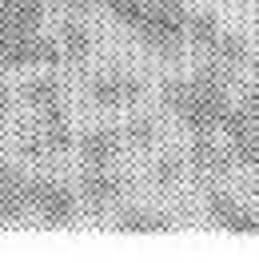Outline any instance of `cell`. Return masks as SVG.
<instances>
[{
	"label": "cell",
	"mask_w": 259,
	"mask_h": 263,
	"mask_svg": "<svg viewBox=\"0 0 259 263\" xmlns=\"http://www.w3.org/2000/svg\"><path fill=\"white\" fill-rule=\"evenodd\" d=\"M231 88H235V72L199 60L192 76L163 84L160 100L188 136H224V124L235 108Z\"/></svg>",
	"instance_id": "obj_1"
},
{
	"label": "cell",
	"mask_w": 259,
	"mask_h": 263,
	"mask_svg": "<svg viewBox=\"0 0 259 263\" xmlns=\"http://www.w3.org/2000/svg\"><path fill=\"white\" fill-rule=\"evenodd\" d=\"M188 24H192V12L183 8V0H156L132 32L156 56H179L188 44Z\"/></svg>",
	"instance_id": "obj_2"
},
{
	"label": "cell",
	"mask_w": 259,
	"mask_h": 263,
	"mask_svg": "<svg viewBox=\"0 0 259 263\" xmlns=\"http://www.w3.org/2000/svg\"><path fill=\"white\" fill-rule=\"evenodd\" d=\"M224 144L235 167H259V80L247 84L224 124Z\"/></svg>",
	"instance_id": "obj_3"
},
{
	"label": "cell",
	"mask_w": 259,
	"mask_h": 263,
	"mask_svg": "<svg viewBox=\"0 0 259 263\" xmlns=\"http://www.w3.org/2000/svg\"><path fill=\"white\" fill-rule=\"evenodd\" d=\"M28 215L44 228H68L80 215V192L56 176H28Z\"/></svg>",
	"instance_id": "obj_4"
},
{
	"label": "cell",
	"mask_w": 259,
	"mask_h": 263,
	"mask_svg": "<svg viewBox=\"0 0 259 263\" xmlns=\"http://www.w3.org/2000/svg\"><path fill=\"white\" fill-rule=\"evenodd\" d=\"M52 64H60V44H56V36H44V28L0 36V68L40 72V68H52Z\"/></svg>",
	"instance_id": "obj_5"
},
{
	"label": "cell",
	"mask_w": 259,
	"mask_h": 263,
	"mask_svg": "<svg viewBox=\"0 0 259 263\" xmlns=\"http://www.w3.org/2000/svg\"><path fill=\"white\" fill-rule=\"evenodd\" d=\"M144 100V80L128 68H104L88 80V104L100 112H132Z\"/></svg>",
	"instance_id": "obj_6"
},
{
	"label": "cell",
	"mask_w": 259,
	"mask_h": 263,
	"mask_svg": "<svg viewBox=\"0 0 259 263\" xmlns=\"http://www.w3.org/2000/svg\"><path fill=\"white\" fill-rule=\"evenodd\" d=\"M76 192H80V203L88 208V212L104 215V212H112V208H120V203H124V196H128V176H124L116 164L84 167Z\"/></svg>",
	"instance_id": "obj_7"
},
{
	"label": "cell",
	"mask_w": 259,
	"mask_h": 263,
	"mask_svg": "<svg viewBox=\"0 0 259 263\" xmlns=\"http://www.w3.org/2000/svg\"><path fill=\"white\" fill-rule=\"evenodd\" d=\"M20 100H24V108L32 112V120H40V124H72L64 84H60V76H52V72H44V68L24 84Z\"/></svg>",
	"instance_id": "obj_8"
},
{
	"label": "cell",
	"mask_w": 259,
	"mask_h": 263,
	"mask_svg": "<svg viewBox=\"0 0 259 263\" xmlns=\"http://www.w3.org/2000/svg\"><path fill=\"white\" fill-rule=\"evenodd\" d=\"M208 223L231 235H259V208L243 203L231 192H211L208 196Z\"/></svg>",
	"instance_id": "obj_9"
},
{
	"label": "cell",
	"mask_w": 259,
	"mask_h": 263,
	"mask_svg": "<svg viewBox=\"0 0 259 263\" xmlns=\"http://www.w3.org/2000/svg\"><path fill=\"white\" fill-rule=\"evenodd\" d=\"M183 160H188V172L199 176V180H224L235 167V160H231V152H227V144L219 136H192Z\"/></svg>",
	"instance_id": "obj_10"
},
{
	"label": "cell",
	"mask_w": 259,
	"mask_h": 263,
	"mask_svg": "<svg viewBox=\"0 0 259 263\" xmlns=\"http://www.w3.org/2000/svg\"><path fill=\"white\" fill-rule=\"evenodd\" d=\"M124 148H128L124 128H116V124H100V128H88L80 140H76V160H80V167L116 164Z\"/></svg>",
	"instance_id": "obj_11"
},
{
	"label": "cell",
	"mask_w": 259,
	"mask_h": 263,
	"mask_svg": "<svg viewBox=\"0 0 259 263\" xmlns=\"http://www.w3.org/2000/svg\"><path fill=\"white\" fill-rule=\"evenodd\" d=\"M24 215H28V176L0 156V219L16 223Z\"/></svg>",
	"instance_id": "obj_12"
},
{
	"label": "cell",
	"mask_w": 259,
	"mask_h": 263,
	"mask_svg": "<svg viewBox=\"0 0 259 263\" xmlns=\"http://www.w3.org/2000/svg\"><path fill=\"white\" fill-rule=\"evenodd\" d=\"M48 0H0V36L8 32H40Z\"/></svg>",
	"instance_id": "obj_13"
},
{
	"label": "cell",
	"mask_w": 259,
	"mask_h": 263,
	"mask_svg": "<svg viewBox=\"0 0 259 263\" xmlns=\"http://www.w3.org/2000/svg\"><path fill=\"white\" fill-rule=\"evenodd\" d=\"M112 228L116 231H168L172 228V215L168 212H156V208H140V203H120L112 212Z\"/></svg>",
	"instance_id": "obj_14"
},
{
	"label": "cell",
	"mask_w": 259,
	"mask_h": 263,
	"mask_svg": "<svg viewBox=\"0 0 259 263\" xmlns=\"http://www.w3.org/2000/svg\"><path fill=\"white\" fill-rule=\"evenodd\" d=\"M56 44H60V60L68 64H84L88 56H92V28L84 24V20L68 16L60 28H56Z\"/></svg>",
	"instance_id": "obj_15"
},
{
	"label": "cell",
	"mask_w": 259,
	"mask_h": 263,
	"mask_svg": "<svg viewBox=\"0 0 259 263\" xmlns=\"http://www.w3.org/2000/svg\"><path fill=\"white\" fill-rule=\"evenodd\" d=\"M224 36V24L215 12H192V24H188V44L195 52H208L215 40Z\"/></svg>",
	"instance_id": "obj_16"
},
{
	"label": "cell",
	"mask_w": 259,
	"mask_h": 263,
	"mask_svg": "<svg viewBox=\"0 0 259 263\" xmlns=\"http://www.w3.org/2000/svg\"><path fill=\"white\" fill-rule=\"evenodd\" d=\"M124 140H128V148H136V152H152L160 144V124H156L152 116H140V120H132L128 128H124Z\"/></svg>",
	"instance_id": "obj_17"
},
{
	"label": "cell",
	"mask_w": 259,
	"mask_h": 263,
	"mask_svg": "<svg viewBox=\"0 0 259 263\" xmlns=\"http://www.w3.org/2000/svg\"><path fill=\"white\" fill-rule=\"evenodd\" d=\"M152 4H156V0H104L108 16H112L116 24H124V28H136V24H140V16H144Z\"/></svg>",
	"instance_id": "obj_18"
},
{
	"label": "cell",
	"mask_w": 259,
	"mask_h": 263,
	"mask_svg": "<svg viewBox=\"0 0 259 263\" xmlns=\"http://www.w3.org/2000/svg\"><path fill=\"white\" fill-rule=\"evenodd\" d=\"M183 172H188V160H183V156H163L160 164H156V176H152V180L156 183H176Z\"/></svg>",
	"instance_id": "obj_19"
},
{
	"label": "cell",
	"mask_w": 259,
	"mask_h": 263,
	"mask_svg": "<svg viewBox=\"0 0 259 263\" xmlns=\"http://www.w3.org/2000/svg\"><path fill=\"white\" fill-rule=\"evenodd\" d=\"M68 12H76V16H84V12H96V8H104V0H60Z\"/></svg>",
	"instance_id": "obj_20"
},
{
	"label": "cell",
	"mask_w": 259,
	"mask_h": 263,
	"mask_svg": "<svg viewBox=\"0 0 259 263\" xmlns=\"http://www.w3.org/2000/svg\"><path fill=\"white\" fill-rule=\"evenodd\" d=\"M8 116H12V92H8L4 84H0V124H4Z\"/></svg>",
	"instance_id": "obj_21"
},
{
	"label": "cell",
	"mask_w": 259,
	"mask_h": 263,
	"mask_svg": "<svg viewBox=\"0 0 259 263\" xmlns=\"http://www.w3.org/2000/svg\"><path fill=\"white\" fill-rule=\"evenodd\" d=\"M255 36H259V0H255Z\"/></svg>",
	"instance_id": "obj_22"
},
{
	"label": "cell",
	"mask_w": 259,
	"mask_h": 263,
	"mask_svg": "<svg viewBox=\"0 0 259 263\" xmlns=\"http://www.w3.org/2000/svg\"><path fill=\"white\" fill-rule=\"evenodd\" d=\"M0 228H4V219H0Z\"/></svg>",
	"instance_id": "obj_23"
}]
</instances>
